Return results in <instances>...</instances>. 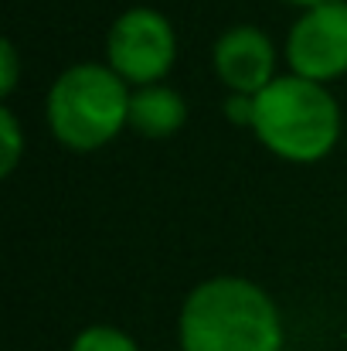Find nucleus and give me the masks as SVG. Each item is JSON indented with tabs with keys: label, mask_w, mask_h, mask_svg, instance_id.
Segmentation results:
<instances>
[{
	"label": "nucleus",
	"mask_w": 347,
	"mask_h": 351,
	"mask_svg": "<svg viewBox=\"0 0 347 351\" xmlns=\"http://www.w3.org/2000/svg\"><path fill=\"white\" fill-rule=\"evenodd\" d=\"M181 351H283V317L272 297L245 276L198 283L177 317Z\"/></svg>",
	"instance_id": "obj_1"
},
{
	"label": "nucleus",
	"mask_w": 347,
	"mask_h": 351,
	"mask_svg": "<svg viewBox=\"0 0 347 351\" xmlns=\"http://www.w3.org/2000/svg\"><path fill=\"white\" fill-rule=\"evenodd\" d=\"M252 130L276 157L310 164L334 150L341 136V106L324 82H310L293 72L276 75L255 96Z\"/></svg>",
	"instance_id": "obj_2"
},
{
	"label": "nucleus",
	"mask_w": 347,
	"mask_h": 351,
	"mask_svg": "<svg viewBox=\"0 0 347 351\" xmlns=\"http://www.w3.org/2000/svg\"><path fill=\"white\" fill-rule=\"evenodd\" d=\"M133 89L103 62H79L65 69L44 99V117L58 143L68 150H99L123 126H129Z\"/></svg>",
	"instance_id": "obj_3"
},
{
	"label": "nucleus",
	"mask_w": 347,
	"mask_h": 351,
	"mask_svg": "<svg viewBox=\"0 0 347 351\" xmlns=\"http://www.w3.org/2000/svg\"><path fill=\"white\" fill-rule=\"evenodd\" d=\"M177 58L170 21L153 7H129L106 34V65L126 86H157Z\"/></svg>",
	"instance_id": "obj_4"
},
{
	"label": "nucleus",
	"mask_w": 347,
	"mask_h": 351,
	"mask_svg": "<svg viewBox=\"0 0 347 351\" xmlns=\"http://www.w3.org/2000/svg\"><path fill=\"white\" fill-rule=\"evenodd\" d=\"M286 62L293 75L331 82L347 72V0L307 7L286 34Z\"/></svg>",
	"instance_id": "obj_5"
},
{
	"label": "nucleus",
	"mask_w": 347,
	"mask_h": 351,
	"mask_svg": "<svg viewBox=\"0 0 347 351\" xmlns=\"http://www.w3.org/2000/svg\"><path fill=\"white\" fill-rule=\"evenodd\" d=\"M211 62L229 93L259 96L276 79V45L255 24H235L218 34Z\"/></svg>",
	"instance_id": "obj_6"
},
{
	"label": "nucleus",
	"mask_w": 347,
	"mask_h": 351,
	"mask_svg": "<svg viewBox=\"0 0 347 351\" xmlns=\"http://www.w3.org/2000/svg\"><path fill=\"white\" fill-rule=\"evenodd\" d=\"M188 119V103L177 89L157 82V86H140L129 96V126L140 136L150 140H164L170 133H177Z\"/></svg>",
	"instance_id": "obj_7"
},
{
	"label": "nucleus",
	"mask_w": 347,
	"mask_h": 351,
	"mask_svg": "<svg viewBox=\"0 0 347 351\" xmlns=\"http://www.w3.org/2000/svg\"><path fill=\"white\" fill-rule=\"evenodd\" d=\"M68 351H140V345L113 324H92L75 335Z\"/></svg>",
	"instance_id": "obj_8"
},
{
	"label": "nucleus",
	"mask_w": 347,
	"mask_h": 351,
	"mask_svg": "<svg viewBox=\"0 0 347 351\" xmlns=\"http://www.w3.org/2000/svg\"><path fill=\"white\" fill-rule=\"evenodd\" d=\"M24 154V136H21V123L14 117L10 106H0V174L10 178L21 164Z\"/></svg>",
	"instance_id": "obj_9"
},
{
	"label": "nucleus",
	"mask_w": 347,
	"mask_h": 351,
	"mask_svg": "<svg viewBox=\"0 0 347 351\" xmlns=\"http://www.w3.org/2000/svg\"><path fill=\"white\" fill-rule=\"evenodd\" d=\"M17 72H21V58H17L14 41L7 38V41L0 45V96H10V93H14Z\"/></svg>",
	"instance_id": "obj_10"
},
{
	"label": "nucleus",
	"mask_w": 347,
	"mask_h": 351,
	"mask_svg": "<svg viewBox=\"0 0 347 351\" xmlns=\"http://www.w3.org/2000/svg\"><path fill=\"white\" fill-rule=\"evenodd\" d=\"M225 117H229L235 126H252V123H255V96L229 93V99H225Z\"/></svg>",
	"instance_id": "obj_11"
},
{
	"label": "nucleus",
	"mask_w": 347,
	"mask_h": 351,
	"mask_svg": "<svg viewBox=\"0 0 347 351\" xmlns=\"http://www.w3.org/2000/svg\"><path fill=\"white\" fill-rule=\"evenodd\" d=\"M290 3H300V7H320V3H334V0H290Z\"/></svg>",
	"instance_id": "obj_12"
}]
</instances>
